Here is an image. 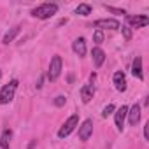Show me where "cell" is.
Listing matches in <instances>:
<instances>
[{"instance_id":"cell-1","label":"cell","mask_w":149,"mask_h":149,"mask_svg":"<svg viewBox=\"0 0 149 149\" xmlns=\"http://www.w3.org/2000/svg\"><path fill=\"white\" fill-rule=\"evenodd\" d=\"M58 13V4L54 2H46V4H40L39 7H35L32 11V16L33 18H39V19H49L51 16H54Z\"/></svg>"},{"instance_id":"cell-2","label":"cell","mask_w":149,"mask_h":149,"mask_svg":"<svg viewBox=\"0 0 149 149\" xmlns=\"http://www.w3.org/2000/svg\"><path fill=\"white\" fill-rule=\"evenodd\" d=\"M61 65H63L61 56H60V54H54V56L51 58V61H49V70H47V79H49L51 83H54V81L60 77V74H61Z\"/></svg>"},{"instance_id":"cell-3","label":"cell","mask_w":149,"mask_h":149,"mask_svg":"<svg viewBox=\"0 0 149 149\" xmlns=\"http://www.w3.org/2000/svg\"><path fill=\"white\" fill-rule=\"evenodd\" d=\"M16 90H18V81L13 79L9 84H6L2 88V91H0V104H11L13 98H14Z\"/></svg>"},{"instance_id":"cell-4","label":"cell","mask_w":149,"mask_h":149,"mask_svg":"<svg viewBox=\"0 0 149 149\" xmlns=\"http://www.w3.org/2000/svg\"><path fill=\"white\" fill-rule=\"evenodd\" d=\"M77 125H79V116H77V114H72V116L63 123V126L58 130V137H60V139L68 137V135L74 132V128H76Z\"/></svg>"},{"instance_id":"cell-5","label":"cell","mask_w":149,"mask_h":149,"mask_svg":"<svg viewBox=\"0 0 149 149\" xmlns=\"http://www.w3.org/2000/svg\"><path fill=\"white\" fill-rule=\"evenodd\" d=\"M95 26H97V30H119L121 28V23L118 21V19H114V18H107V19H97L95 21Z\"/></svg>"},{"instance_id":"cell-6","label":"cell","mask_w":149,"mask_h":149,"mask_svg":"<svg viewBox=\"0 0 149 149\" xmlns=\"http://www.w3.org/2000/svg\"><path fill=\"white\" fill-rule=\"evenodd\" d=\"M126 114H128V107H126V105H121L119 109H116L114 123H116V128H118V132H123V128H125V119H126Z\"/></svg>"},{"instance_id":"cell-7","label":"cell","mask_w":149,"mask_h":149,"mask_svg":"<svg viewBox=\"0 0 149 149\" xmlns=\"http://www.w3.org/2000/svg\"><path fill=\"white\" fill-rule=\"evenodd\" d=\"M128 123H130V126H137L139 125V121H140V105L139 104H133L130 109H128Z\"/></svg>"},{"instance_id":"cell-8","label":"cell","mask_w":149,"mask_h":149,"mask_svg":"<svg viewBox=\"0 0 149 149\" xmlns=\"http://www.w3.org/2000/svg\"><path fill=\"white\" fill-rule=\"evenodd\" d=\"M91 133H93V121H91V119H86V121L79 126V139H81L83 142H86V140L91 137Z\"/></svg>"},{"instance_id":"cell-9","label":"cell","mask_w":149,"mask_h":149,"mask_svg":"<svg viewBox=\"0 0 149 149\" xmlns=\"http://www.w3.org/2000/svg\"><path fill=\"white\" fill-rule=\"evenodd\" d=\"M112 81H114V86L118 91H126V76H125V72L123 70H118L114 76H112Z\"/></svg>"},{"instance_id":"cell-10","label":"cell","mask_w":149,"mask_h":149,"mask_svg":"<svg viewBox=\"0 0 149 149\" xmlns=\"http://www.w3.org/2000/svg\"><path fill=\"white\" fill-rule=\"evenodd\" d=\"M72 49H74V53H76L77 56H84L86 54V39L84 37H77L76 40L72 42Z\"/></svg>"},{"instance_id":"cell-11","label":"cell","mask_w":149,"mask_h":149,"mask_svg":"<svg viewBox=\"0 0 149 149\" xmlns=\"http://www.w3.org/2000/svg\"><path fill=\"white\" fill-rule=\"evenodd\" d=\"M91 58H93L95 67H97V68H100V67L104 65V61H105V53H104V49H100L98 46H97V47H93V49H91Z\"/></svg>"},{"instance_id":"cell-12","label":"cell","mask_w":149,"mask_h":149,"mask_svg":"<svg viewBox=\"0 0 149 149\" xmlns=\"http://www.w3.org/2000/svg\"><path fill=\"white\" fill-rule=\"evenodd\" d=\"M126 19H128V23L132 25V26H135V28H142V26H146L147 23H149V18L147 16H126Z\"/></svg>"},{"instance_id":"cell-13","label":"cell","mask_w":149,"mask_h":149,"mask_svg":"<svg viewBox=\"0 0 149 149\" xmlns=\"http://www.w3.org/2000/svg\"><path fill=\"white\" fill-rule=\"evenodd\" d=\"M132 74H133V77L137 79H144V74H142V58L140 56H135L133 63H132Z\"/></svg>"},{"instance_id":"cell-14","label":"cell","mask_w":149,"mask_h":149,"mask_svg":"<svg viewBox=\"0 0 149 149\" xmlns=\"http://www.w3.org/2000/svg\"><path fill=\"white\" fill-rule=\"evenodd\" d=\"M93 97H95V88H93V84H84V86L81 88V100H83L84 104H88V102H91Z\"/></svg>"},{"instance_id":"cell-15","label":"cell","mask_w":149,"mask_h":149,"mask_svg":"<svg viewBox=\"0 0 149 149\" xmlns=\"http://www.w3.org/2000/svg\"><path fill=\"white\" fill-rule=\"evenodd\" d=\"M11 139H13V132H11L9 128H6V130L2 132V137H0V147H2V149H9Z\"/></svg>"},{"instance_id":"cell-16","label":"cell","mask_w":149,"mask_h":149,"mask_svg":"<svg viewBox=\"0 0 149 149\" xmlns=\"http://www.w3.org/2000/svg\"><path fill=\"white\" fill-rule=\"evenodd\" d=\"M19 32H21V28H19V26H13V28H11V30H9L6 35H4L2 42H4V44H9V42H13V40H14V39L19 35Z\"/></svg>"},{"instance_id":"cell-17","label":"cell","mask_w":149,"mask_h":149,"mask_svg":"<svg viewBox=\"0 0 149 149\" xmlns=\"http://www.w3.org/2000/svg\"><path fill=\"white\" fill-rule=\"evenodd\" d=\"M76 14H79V16H88V14H91V6H90V4H79L77 9H76Z\"/></svg>"},{"instance_id":"cell-18","label":"cell","mask_w":149,"mask_h":149,"mask_svg":"<svg viewBox=\"0 0 149 149\" xmlns=\"http://www.w3.org/2000/svg\"><path fill=\"white\" fill-rule=\"evenodd\" d=\"M93 42H95V44H102V42H104V32H102V30H95V33H93Z\"/></svg>"},{"instance_id":"cell-19","label":"cell","mask_w":149,"mask_h":149,"mask_svg":"<svg viewBox=\"0 0 149 149\" xmlns=\"http://www.w3.org/2000/svg\"><path fill=\"white\" fill-rule=\"evenodd\" d=\"M114 111H116V107H114L112 104L105 105V107H104V111H102V118H107V116H111V114H112Z\"/></svg>"},{"instance_id":"cell-20","label":"cell","mask_w":149,"mask_h":149,"mask_svg":"<svg viewBox=\"0 0 149 149\" xmlns=\"http://www.w3.org/2000/svg\"><path fill=\"white\" fill-rule=\"evenodd\" d=\"M104 7H105V9H107L109 13H112V14H126V13H125L123 9H116V7H112V6H107V4H105Z\"/></svg>"},{"instance_id":"cell-21","label":"cell","mask_w":149,"mask_h":149,"mask_svg":"<svg viewBox=\"0 0 149 149\" xmlns=\"http://www.w3.org/2000/svg\"><path fill=\"white\" fill-rule=\"evenodd\" d=\"M65 102H67V98H65L63 95H58V97L54 98V105H56V107H63Z\"/></svg>"},{"instance_id":"cell-22","label":"cell","mask_w":149,"mask_h":149,"mask_svg":"<svg viewBox=\"0 0 149 149\" xmlns=\"http://www.w3.org/2000/svg\"><path fill=\"white\" fill-rule=\"evenodd\" d=\"M121 32H123V35H125L126 40L132 39V28H130V26H121Z\"/></svg>"},{"instance_id":"cell-23","label":"cell","mask_w":149,"mask_h":149,"mask_svg":"<svg viewBox=\"0 0 149 149\" xmlns=\"http://www.w3.org/2000/svg\"><path fill=\"white\" fill-rule=\"evenodd\" d=\"M144 139L146 140H149V121L146 123V126H144Z\"/></svg>"},{"instance_id":"cell-24","label":"cell","mask_w":149,"mask_h":149,"mask_svg":"<svg viewBox=\"0 0 149 149\" xmlns=\"http://www.w3.org/2000/svg\"><path fill=\"white\" fill-rule=\"evenodd\" d=\"M0 77H2V70H0Z\"/></svg>"}]
</instances>
